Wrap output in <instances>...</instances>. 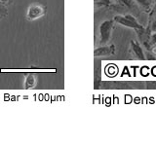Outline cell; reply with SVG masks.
Wrapping results in <instances>:
<instances>
[{
    "label": "cell",
    "mask_w": 156,
    "mask_h": 146,
    "mask_svg": "<svg viewBox=\"0 0 156 146\" xmlns=\"http://www.w3.org/2000/svg\"><path fill=\"white\" fill-rule=\"evenodd\" d=\"M113 21L114 23H117L126 27L133 28L135 30H140V29L144 28L132 15H123V16L122 15H117V16L114 17Z\"/></svg>",
    "instance_id": "cell-1"
},
{
    "label": "cell",
    "mask_w": 156,
    "mask_h": 146,
    "mask_svg": "<svg viewBox=\"0 0 156 146\" xmlns=\"http://www.w3.org/2000/svg\"><path fill=\"white\" fill-rule=\"evenodd\" d=\"M114 21L113 19H107L101 23L100 26V43L101 45H106L110 40L111 32L113 29Z\"/></svg>",
    "instance_id": "cell-2"
},
{
    "label": "cell",
    "mask_w": 156,
    "mask_h": 146,
    "mask_svg": "<svg viewBox=\"0 0 156 146\" xmlns=\"http://www.w3.org/2000/svg\"><path fill=\"white\" fill-rule=\"evenodd\" d=\"M46 14V7L40 3H33L27 9V19L28 21H35Z\"/></svg>",
    "instance_id": "cell-3"
},
{
    "label": "cell",
    "mask_w": 156,
    "mask_h": 146,
    "mask_svg": "<svg viewBox=\"0 0 156 146\" xmlns=\"http://www.w3.org/2000/svg\"><path fill=\"white\" fill-rule=\"evenodd\" d=\"M114 52H115L114 45H101V47L96 49L94 55L95 57H106L114 54Z\"/></svg>",
    "instance_id": "cell-4"
},
{
    "label": "cell",
    "mask_w": 156,
    "mask_h": 146,
    "mask_svg": "<svg viewBox=\"0 0 156 146\" xmlns=\"http://www.w3.org/2000/svg\"><path fill=\"white\" fill-rule=\"evenodd\" d=\"M130 47L132 49V51L135 54V56L139 58V60H144V54L143 51V48H141L140 44L139 42H136V40H131L130 42Z\"/></svg>",
    "instance_id": "cell-5"
},
{
    "label": "cell",
    "mask_w": 156,
    "mask_h": 146,
    "mask_svg": "<svg viewBox=\"0 0 156 146\" xmlns=\"http://www.w3.org/2000/svg\"><path fill=\"white\" fill-rule=\"evenodd\" d=\"M35 86V75L28 74L26 80V88L27 89H31Z\"/></svg>",
    "instance_id": "cell-6"
},
{
    "label": "cell",
    "mask_w": 156,
    "mask_h": 146,
    "mask_svg": "<svg viewBox=\"0 0 156 146\" xmlns=\"http://www.w3.org/2000/svg\"><path fill=\"white\" fill-rule=\"evenodd\" d=\"M7 15V8L6 5L0 3V19H3Z\"/></svg>",
    "instance_id": "cell-7"
},
{
    "label": "cell",
    "mask_w": 156,
    "mask_h": 146,
    "mask_svg": "<svg viewBox=\"0 0 156 146\" xmlns=\"http://www.w3.org/2000/svg\"><path fill=\"white\" fill-rule=\"evenodd\" d=\"M140 5L144 6V8H148L149 4H150V0H136Z\"/></svg>",
    "instance_id": "cell-8"
},
{
    "label": "cell",
    "mask_w": 156,
    "mask_h": 146,
    "mask_svg": "<svg viewBox=\"0 0 156 146\" xmlns=\"http://www.w3.org/2000/svg\"><path fill=\"white\" fill-rule=\"evenodd\" d=\"M119 1L122 4H124V5H126V6H128V7L133 6V1H132V0H119Z\"/></svg>",
    "instance_id": "cell-9"
},
{
    "label": "cell",
    "mask_w": 156,
    "mask_h": 146,
    "mask_svg": "<svg viewBox=\"0 0 156 146\" xmlns=\"http://www.w3.org/2000/svg\"><path fill=\"white\" fill-rule=\"evenodd\" d=\"M151 43H152V45H156V31L151 34Z\"/></svg>",
    "instance_id": "cell-10"
},
{
    "label": "cell",
    "mask_w": 156,
    "mask_h": 146,
    "mask_svg": "<svg viewBox=\"0 0 156 146\" xmlns=\"http://www.w3.org/2000/svg\"><path fill=\"white\" fill-rule=\"evenodd\" d=\"M13 1H14V0H0V3H1V4H4V5H6V4L12 3Z\"/></svg>",
    "instance_id": "cell-11"
}]
</instances>
